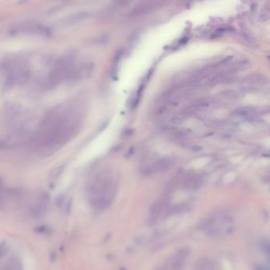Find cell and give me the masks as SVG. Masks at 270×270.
Instances as JSON below:
<instances>
[{
    "mask_svg": "<svg viewBox=\"0 0 270 270\" xmlns=\"http://www.w3.org/2000/svg\"><path fill=\"white\" fill-rule=\"evenodd\" d=\"M55 204L59 208L64 206V204H65V196L63 195V194H59V196H57L56 198V201H55Z\"/></svg>",
    "mask_w": 270,
    "mask_h": 270,
    "instance_id": "cell-20",
    "label": "cell"
},
{
    "mask_svg": "<svg viewBox=\"0 0 270 270\" xmlns=\"http://www.w3.org/2000/svg\"><path fill=\"white\" fill-rule=\"evenodd\" d=\"M236 78L233 74L231 73H220L212 76L209 78V84L218 85V84H229L232 83L235 81Z\"/></svg>",
    "mask_w": 270,
    "mask_h": 270,
    "instance_id": "cell-11",
    "label": "cell"
},
{
    "mask_svg": "<svg viewBox=\"0 0 270 270\" xmlns=\"http://www.w3.org/2000/svg\"><path fill=\"white\" fill-rule=\"evenodd\" d=\"M258 110L251 106H242L239 107L234 112L235 116L239 117H251L257 115Z\"/></svg>",
    "mask_w": 270,
    "mask_h": 270,
    "instance_id": "cell-12",
    "label": "cell"
},
{
    "mask_svg": "<svg viewBox=\"0 0 270 270\" xmlns=\"http://www.w3.org/2000/svg\"><path fill=\"white\" fill-rule=\"evenodd\" d=\"M87 13L86 12H78V13H75L71 15H70L66 18H64V23L67 24V25H73V24H76V23L79 22L81 21L84 20L86 17H87Z\"/></svg>",
    "mask_w": 270,
    "mask_h": 270,
    "instance_id": "cell-13",
    "label": "cell"
},
{
    "mask_svg": "<svg viewBox=\"0 0 270 270\" xmlns=\"http://www.w3.org/2000/svg\"><path fill=\"white\" fill-rule=\"evenodd\" d=\"M190 250L188 248L182 249L176 253L169 262V270H182L185 265L187 259L190 256Z\"/></svg>",
    "mask_w": 270,
    "mask_h": 270,
    "instance_id": "cell-7",
    "label": "cell"
},
{
    "mask_svg": "<svg viewBox=\"0 0 270 270\" xmlns=\"http://www.w3.org/2000/svg\"><path fill=\"white\" fill-rule=\"evenodd\" d=\"M232 220L227 215L218 213L215 214L201 225V229L208 236L212 238H222L231 234L232 228Z\"/></svg>",
    "mask_w": 270,
    "mask_h": 270,
    "instance_id": "cell-2",
    "label": "cell"
},
{
    "mask_svg": "<svg viewBox=\"0 0 270 270\" xmlns=\"http://www.w3.org/2000/svg\"><path fill=\"white\" fill-rule=\"evenodd\" d=\"M175 159L171 156H166L161 159H157L156 161L151 162L150 164L146 166L143 170V173L146 175H151L155 173L165 172L169 170L174 164Z\"/></svg>",
    "mask_w": 270,
    "mask_h": 270,
    "instance_id": "cell-3",
    "label": "cell"
},
{
    "mask_svg": "<svg viewBox=\"0 0 270 270\" xmlns=\"http://www.w3.org/2000/svg\"><path fill=\"white\" fill-rule=\"evenodd\" d=\"M62 170H63V168H62V167H59L56 170H54V172H53L52 174V179H56L60 175V173H62Z\"/></svg>",
    "mask_w": 270,
    "mask_h": 270,
    "instance_id": "cell-22",
    "label": "cell"
},
{
    "mask_svg": "<svg viewBox=\"0 0 270 270\" xmlns=\"http://www.w3.org/2000/svg\"><path fill=\"white\" fill-rule=\"evenodd\" d=\"M162 5V2L159 1H146L140 3L136 7H134L131 11L129 12V17H140L145 14H149L150 12L155 10L156 8L160 7Z\"/></svg>",
    "mask_w": 270,
    "mask_h": 270,
    "instance_id": "cell-6",
    "label": "cell"
},
{
    "mask_svg": "<svg viewBox=\"0 0 270 270\" xmlns=\"http://www.w3.org/2000/svg\"><path fill=\"white\" fill-rule=\"evenodd\" d=\"M185 119V117L184 114H178L173 117L171 119V122L174 125H181L184 122Z\"/></svg>",
    "mask_w": 270,
    "mask_h": 270,
    "instance_id": "cell-19",
    "label": "cell"
},
{
    "mask_svg": "<svg viewBox=\"0 0 270 270\" xmlns=\"http://www.w3.org/2000/svg\"><path fill=\"white\" fill-rule=\"evenodd\" d=\"M3 270H24V268L21 260L17 257H13L6 262Z\"/></svg>",
    "mask_w": 270,
    "mask_h": 270,
    "instance_id": "cell-14",
    "label": "cell"
},
{
    "mask_svg": "<svg viewBox=\"0 0 270 270\" xmlns=\"http://www.w3.org/2000/svg\"><path fill=\"white\" fill-rule=\"evenodd\" d=\"M267 78L264 75H251L242 81L241 86L242 90L246 91H252L264 86L267 84Z\"/></svg>",
    "mask_w": 270,
    "mask_h": 270,
    "instance_id": "cell-5",
    "label": "cell"
},
{
    "mask_svg": "<svg viewBox=\"0 0 270 270\" xmlns=\"http://www.w3.org/2000/svg\"><path fill=\"white\" fill-rule=\"evenodd\" d=\"M3 181H2V179L0 178V192H1V191H2V190H3Z\"/></svg>",
    "mask_w": 270,
    "mask_h": 270,
    "instance_id": "cell-23",
    "label": "cell"
},
{
    "mask_svg": "<svg viewBox=\"0 0 270 270\" xmlns=\"http://www.w3.org/2000/svg\"><path fill=\"white\" fill-rule=\"evenodd\" d=\"M94 64L93 62L83 63L78 66L73 67L68 80L80 81L89 78L94 71Z\"/></svg>",
    "mask_w": 270,
    "mask_h": 270,
    "instance_id": "cell-4",
    "label": "cell"
},
{
    "mask_svg": "<svg viewBox=\"0 0 270 270\" xmlns=\"http://www.w3.org/2000/svg\"><path fill=\"white\" fill-rule=\"evenodd\" d=\"M34 231L35 233H36V234H47V233H48L49 231H50V229H49V227H48V226L45 225V224H42V225H40V226L36 227L34 229Z\"/></svg>",
    "mask_w": 270,
    "mask_h": 270,
    "instance_id": "cell-17",
    "label": "cell"
},
{
    "mask_svg": "<svg viewBox=\"0 0 270 270\" xmlns=\"http://www.w3.org/2000/svg\"><path fill=\"white\" fill-rule=\"evenodd\" d=\"M71 207H72V199L71 198L69 199V201L65 203L64 204V208H65V212L67 214H69L71 211Z\"/></svg>",
    "mask_w": 270,
    "mask_h": 270,
    "instance_id": "cell-21",
    "label": "cell"
},
{
    "mask_svg": "<svg viewBox=\"0 0 270 270\" xmlns=\"http://www.w3.org/2000/svg\"><path fill=\"white\" fill-rule=\"evenodd\" d=\"M48 203L49 202L39 198L38 201L30 208L29 213H30L31 216L35 219H40V218L43 217L46 214L48 208Z\"/></svg>",
    "mask_w": 270,
    "mask_h": 270,
    "instance_id": "cell-10",
    "label": "cell"
},
{
    "mask_svg": "<svg viewBox=\"0 0 270 270\" xmlns=\"http://www.w3.org/2000/svg\"><path fill=\"white\" fill-rule=\"evenodd\" d=\"M250 62L248 59H239L238 61L234 62L232 64V69L233 71H242L243 69H246L247 67H250Z\"/></svg>",
    "mask_w": 270,
    "mask_h": 270,
    "instance_id": "cell-15",
    "label": "cell"
},
{
    "mask_svg": "<svg viewBox=\"0 0 270 270\" xmlns=\"http://www.w3.org/2000/svg\"><path fill=\"white\" fill-rule=\"evenodd\" d=\"M221 97L223 99L226 100H230V101H234L236 100L238 98H239V94L235 91L233 90H227V91H223L220 94Z\"/></svg>",
    "mask_w": 270,
    "mask_h": 270,
    "instance_id": "cell-16",
    "label": "cell"
},
{
    "mask_svg": "<svg viewBox=\"0 0 270 270\" xmlns=\"http://www.w3.org/2000/svg\"><path fill=\"white\" fill-rule=\"evenodd\" d=\"M181 184L187 190H196L203 185L204 178L195 173H189L181 177Z\"/></svg>",
    "mask_w": 270,
    "mask_h": 270,
    "instance_id": "cell-8",
    "label": "cell"
},
{
    "mask_svg": "<svg viewBox=\"0 0 270 270\" xmlns=\"http://www.w3.org/2000/svg\"><path fill=\"white\" fill-rule=\"evenodd\" d=\"M168 205V197H164L162 200L155 201L151 205L150 209V220L155 223L161 216L162 212H164Z\"/></svg>",
    "mask_w": 270,
    "mask_h": 270,
    "instance_id": "cell-9",
    "label": "cell"
},
{
    "mask_svg": "<svg viewBox=\"0 0 270 270\" xmlns=\"http://www.w3.org/2000/svg\"><path fill=\"white\" fill-rule=\"evenodd\" d=\"M90 199L96 197H109L114 199L117 192V183L110 171H101L93 178L87 188Z\"/></svg>",
    "mask_w": 270,
    "mask_h": 270,
    "instance_id": "cell-1",
    "label": "cell"
},
{
    "mask_svg": "<svg viewBox=\"0 0 270 270\" xmlns=\"http://www.w3.org/2000/svg\"><path fill=\"white\" fill-rule=\"evenodd\" d=\"M9 247L6 242H3L0 243V258L5 257L8 253Z\"/></svg>",
    "mask_w": 270,
    "mask_h": 270,
    "instance_id": "cell-18",
    "label": "cell"
}]
</instances>
